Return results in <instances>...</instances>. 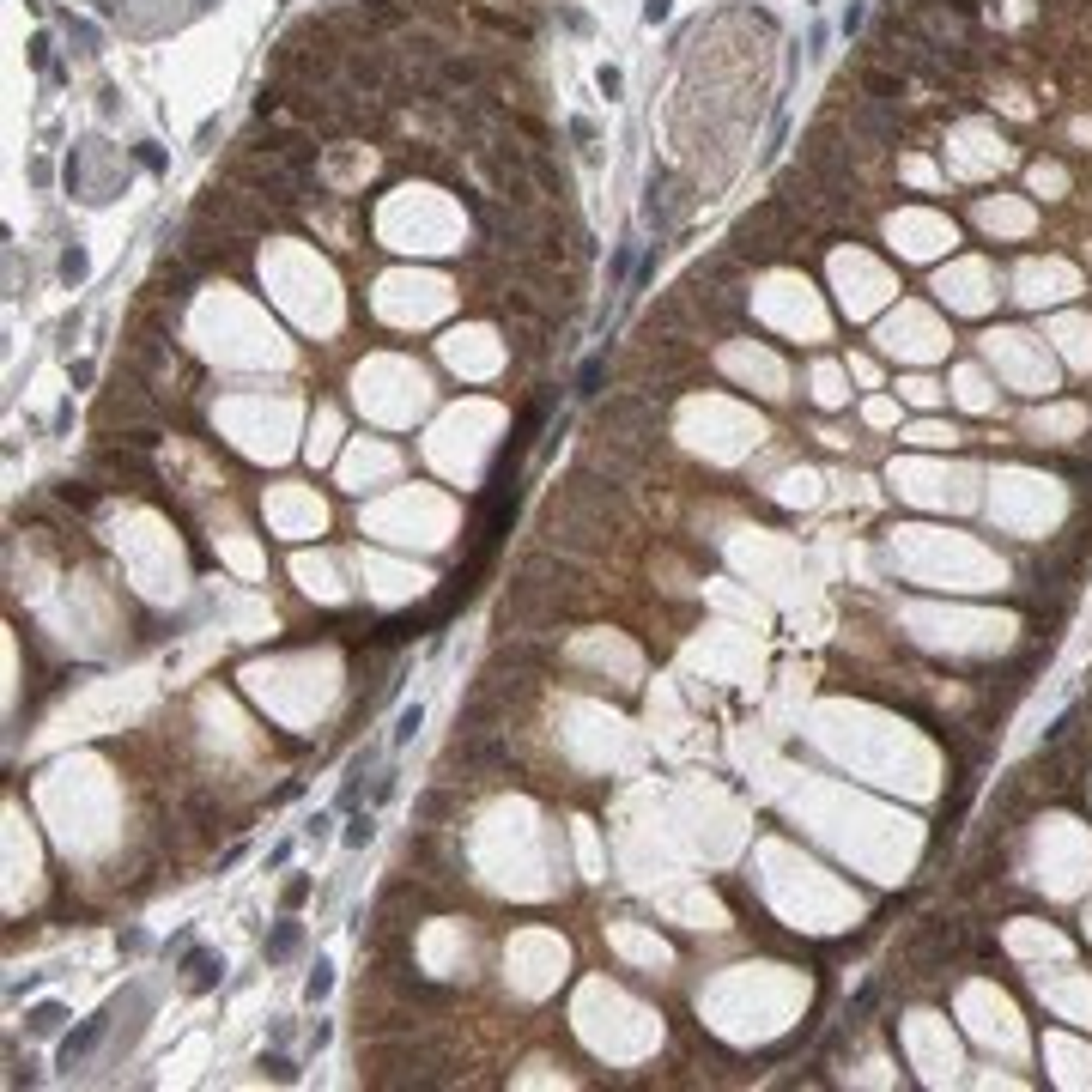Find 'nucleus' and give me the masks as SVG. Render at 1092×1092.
<instances>
[{
  "label": "nucleus",
  "mask_w": 1092,
  "mask_h": 1092,
  "mask_svg": "<svg viewBox=\"0 0 1092 1092\" xmlns=\"http://www.w3.org/2000/svg\"><path fill=\"white\" fill-rule=\"evenodd\" d=\"M837 122L850 128V140H862V146L874 152H886V146H904V103H886V98H856L837 109Z\"/></svg>",
  "instance_id": "1"
},
{
  "label": "nucleus",
  "mask_w": 1092,
  "mask_h": 1092,
  "mask_svg": "<svg viewBox=\"0 0 1092 1092\" xmlns=\"http://www.w3.org/2000/svg\"><path fill=\"white\" fill-rule=\"evenodd\" d=\"M249 146H268V152H279V158L298 164V170H316V158H322L316 134H304V128H268V134L249 140Z\"/></svg>",
  "instance_id": "2"
},
{
  "label": "nucleus",
  "mask_w": 1092,
  "mask_h": 1092,
  "mask_svg": "<svg viewBox=\"0 0 1092 1092\" xmlns=\"http://www.w3.org/2000/svg\"><path fill=\"white\" fill-rule=\"evenodd\" d=\"M856 85H862V98H886V103H904V73H892V67H880V61H856Z\"/></svg>",
  "instance_id": "3"
},
{
  "label": "nucleus",
  "mask_w": 1092,
  "mask_h": 1092,
  "mask_svg": "<svg viewBox=\"0 0 1092 1092\" xmlns=\"http://www.w3.org/2000/svg\"><path fill=\"white\" fill-rule=\"evenodd\" d=\"M103 1025H109V1007H98V1013H91V1020L80 1025V1032H73L67 1044H61V1068H73V1062H80V1056L91 1050V1044L103 1038Z\"/></svg>",
  "instance_id": "4"
},
{
  "label": "nucleus",
  "mask_w": 1092,
  "mask_h": 1092,
  "mask_svg": "<svg viewBox=\"0 0 1092 1092\" xmlns=\"http://www.w3.org/2000/svg\"><path fill=\"white\" fill-rule=\"evenodd\" d=\"M61 1020H67V1007H61V1002H43V1007L25 1013V1032H30V1038H49V1032H61Z\"/></svg>",
  "instance_id": "5"
},
{
  "label": "nucleus",
  "mask_w": 1092,
  "mask_h": 1092,
  "mask_svg": "<svg viewBox=\"0 0 1092 1092\" xmlns=\"http://www.w3.org/2000/svg\"><path fill=\"white\" fill-rule=\"evenodd\" d=\"M298 947H304V929H298V923H279V929L268 934V959H291Z\"/></svg>",
  "instance_id": "6"
},
{
  "label": "nucleus",
  "mask_w": 1092,
  "mask_h": 1092,
  "mask_svg": "<svg viewBox=\"0 0 1092 1092\" xmlns=\"http://www.w3.org/2000/svg\"><path fill=\"white\" fill-rule=\"evenodd\" d=\"M182 965H189V971H195V989H213V983L225 977V959H213V953H189Z\"/></svg>",
  "instance_id": "7"
},
{
  "label": "nucleus",
  "mask_w": 1092,
  "mask_h": 1092,
  "mask_svg": "<svg viewBox=\"0 0 1092 1092\" xmlns=\"http://www.w3.org/2000/svg\"><path fill=\"white\" fill-rule=\"evenodd\" d=\"M601 377H607V358H589V365L576 370V395H601Z\"/></svg>",
  "instance_id": "8"
},
{
  "label": "nucleus",
  "mask_w": 1092,
  "mask_h": 1092,
  "mask_svg": "<svg viewBox=\"0 0 1092 1092\" xmlns=\"http://www.w3.org/2000/svg\"><path fill=\"white\" fill-rule=\"evenodd\" d=\"M328 989H334V965H316V971L304 977V995H310V1002H322Z\"/></svg>",
  "instance_id": "9"
},
{
  "label": "nucleus",
  "mask_w": 1092,
  "mask_h": 1092,
  "mask_svg": "<svg viewBox=\"0 0 1092 1092\" xmlns=\"http://www.w3.org/2000/svg\"><path fill=\"white\" fill-rule=\"evenodd\" d=\"M535 182H540V189L553 195V200H565V177H558V170L546 164V158H535Z\"/></svg>",
  "instance_id": "10"
},
{
  "label": "nucleus",
  "mask_w": 1092,
  "mask_h": 1092,
  "mask_svg": "<svg viewBox=\"0 0 1092 1092\" xmlns=\"http://www.w3.org/2000/svg\"><path fill=\"white\" fill-rule=\"evenodd\" d=\"M419 723H425V710H419V704L401 710V723H395V746H407V741L419 735Z\"/></svg>",
  "instance_id": "11"
},
{
  "label": "nucleus",
  "mask_w": 1092,
  "mask_h": 1092,
  "mask_svg": "<svg viewBox=\"0 0 1092 1092\" xmlns=\"http://www.w3.org/2000/svg\"><path fill=\"white\" fill-rule=\"evenodd\" d=\"M61 279H67V286H80V279H85V249H80V243L61 255Z\"/></svg>",
  "instance_id": "12"
},
{
  "label": "nucleus",
  "mask_w": 1092,
  "mask_h": 1092,
  "mask_svg": "<svg viewBox=\"0 0 1092 1092\" xmlns=\"http://www.w3.org/2000/svg\"><path fill=\"white\" fill-rule=\"evenodd\" d=\"M370 837H377V825H370V814H358V819L346 825V850H365Z\"/></svg>",
  "instance_id": "13"
},
{
  "label": "nucleus",
  "mask_w": 1092,
  "mask_h": 1092,
  "mask_svg": "<svg viewBox=\"0 0 1092 1092\" xmlns=\"http://www.w3.org/2000/svg\"><path fill=\"white\" fill-rule=\"evenodd\" d=\"M261 1074H273V1081H298V1068H291V1056H261Z\"/></svg>",
  "instance_id": "14"
},
{
  "label": "nucleus",
  "mask_w": 1092,
  "mask_h": 1092,
  "mask_svg": "<svg viewBox=\"0 0 1092 1092\" xmlns=\"http://www.w3.org/2000/svg\"><path fill=\"white\" fill-rule=\"evenodd\" d=\"M304 898H310V880H304V874H298V880H286V892H279V904H286V911H298Z\"/></svg>",
  "instance_id": "15"
},
{
  "label": "nucleus",
  "mask_w": 1092,
  "mask_h": 1092,
  "mask_svg": "<svg viewBox=\"0 0 1092 1092\" xmlns=\"http://www.w3.org/2000/svg\"><path fill=\"white\" fill-rule=\"evenodd\" d=\"M868 25V7H862V0H850V7H844V37H850V30H862Z\"/></svg>",
  "instance_id": "16"
},
{
  "label": "nucleus",
  "mask_w": 1092,
  "mask_h": 1092,
  "mask_svg": "<svg viewBox=\"0 0 1092 1092\" xmlns=\"http://www.w3.org/2000/svg\"><path fill=\"white\" fill-rule=\"evenodd\" d=\"M668 7H674V0H644V19H649V25H662V19H668Z\"/></svg>",
  "instance_id": "17"
}]
</instances>
